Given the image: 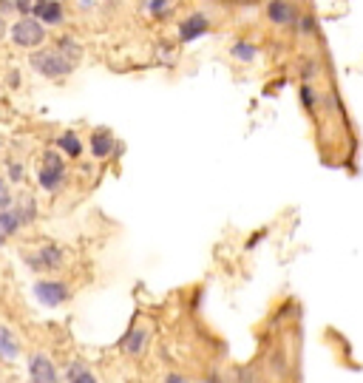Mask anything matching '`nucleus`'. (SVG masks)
<instances>
[{
    "mask_svg": "<svg viewBox=\"0 0 363 383\" xmlns=\"http://www.w3.org/2000/svg\"><path fill=\"white\" fill-rule=\"evenodd\" d=\"M32 69H35L37 74H43V77L57 80V77L71 74L74 63H71V60H66L57 49H43V52H35V54H32Z\"/></svg>",
    "mask_w": 363,
    "mask_h": 383,
    "instance_id": "obj_1",
    "label": "nucleus"
},
{
    "mask_svg": "<svg viewBox=\"0 0 363 383\" xmlns=\"http://www.w3.org/2000/svg\"><path fill=\"white\" fill-rule=\"evenodd\" d=\"M12 37H15V43L23 46V49H35V46L43 43L46 29H43V23H40L37 18H23V20H18V23L12 26Z\"/></svg>",
    "mask_w": 363,
    "mask_h": 383,
    "instance_id": "obj_2",
    "label": "nucleus"
},
{
    "mask_svg": "<svg viewBox=\"0 0 363 383\" xmlns=\"http://www.w3.org/2000/svg\"><path fill=\"white\" fill-rule=\"evenodd\" d=\"M63 176H66V167H63V159L57 153H46L43 156V167H40V184L46 190H57L63 184Z\"/></svg>",
    "mask_w": 363,
    "mask_h": 383,
    "instance_id": "obj_3",
    "label": "nucleus"
},
{
    "mask_svg": "<svg viewBox=\"0 0 363 383\" xmlns=\"http://www.w3.org/2000/svg\"><path fill=\"white\" fill-rule=\"evenodd\" d=\"M35 295H37V301L46 304V307H60V304L66 301L69 290H66V284H60V281H37V284H35Z\"/></svg>",
    "mask_w": 363,
    "mask_h": 383,
    "instance_id": "obj_4",
    "label": "nucleus"
},
{
    "mask_svg": "<svg viewBox=\"0 0 363 383\" xmlns=\"http://www.w3.org/2000/svg\"><path fill=\"white\" fill-rule=\"evenodd\" d=\"M29 372H32V383H57V369H54L52 358L43 355V352L32 355Z\"/></svg>",
    "mask_w": 363,
    "mask_h": 383,
    "instance_id": "obj_5",
    "label": "nucleus"
},
{
    "mask_svg": "<svg viewBox=\"0 0 363 383\" xmlns=\"http://www.w3.org/2000/svg\"><path fill=\"white\" fill-rule=\"evenodd\" d=\"M205 32H208V18H205L202 12H194L191 18L182 20V26H179V37L185 40V43H191V40L202 37Z\"/></svg>",
    "mask_w": 363,
    "mask_h": 383,
    "instance_id": "obj_6",
    "label": "nucleus"
},
{
    "mask_svg": "<svg viewBox=\"0 0 363 383\" xmlns=\"http://www.w3.org/2000/svg\"><path fill=\"white\" fill-rule=\"evenodd\" d=\"M91 153L97 159H105L108 153H114V134L108 128H97L91 134Z\"/></svg>",
    "mask_w": 363,
    "mask_h": 383,
    "instance_id": "obj_7",
    "label": "nucleus"
},
{
    "mask_svg": "<svg viewBox=\"0 0 363 383\" xmlns=\"http://www.w3.org/2000/svg\"><path fill=\"white\" fill-rule=\"evenodd\" d=\"M63 250L60 247H43L40 253H37V259H32V267H37V270H57V267H63Z\"/></svg>",
    "mask_w": 363,
    "mask_h": 383,
    "instance_id": "obj_8",
    "label": "nucleus"
},
{
    "mask_svg": "<svg viewBox=\"0 0 363 383\" xmlns=\"http://www.w3.org/2000/svg\"><path fill=\"white\" fill-rule=\"evenodd\" d=\"M35 15L40 23H60L63 20V6L60 4H35Z\"/></svg>",
    "mask_w": 363,
    "mask_h": 383,
    "instance_id": "obj_9",
    "label": "nucleus"
},
{
    "mask_svg": "<svg viewBox=\"0 0 363 383\" xmlns=\"http://www.w3.org/2000/svg\"><path fill=\"white\" fill-rule=\"evenodd\" d=\"M267 15L275 23H295V6H290V4H270Z\"/></svg>",
    "mask_w": 363,
    "mask_h": 383,
    "instance_id": "obj_10",
    "label": "nucleus"
},
{
    "mask_svg": "<svg viewBox=\"0 0 363 383\" xmlns=\"http://www.w3.org/2000/svg\"><path fill=\"white\" fill-rule=\"evenodd\" d=\"M57 148H60L63 153H69V156H80L83 142H80V136H77L74 131H66V134L57 139Z\"/></svg>",
    "mask_w": 363,
    "mask_h": 383,
    "instance_id": "obj_11",
    "label": "nucleus"
},
{
    "mask_svg": "<svg viewBox=\"0 0 363 383\" xmlns=\"http://www.w3.org/2000/svg\"><path fill=\"white\" fill-rule=\"evenodd\" d=\"M145 338H148V332H145V329H131V332H128V338L122 341L125 352H128V355H139V352L145 349Z\"/></svg>",
    "mask_w": 363,
    "mask_h": 383,
    "instance_id": "obj_12",
    "label": "nucleus"
},
{
    "mask_svg": "<svg viewBox=\"0 0 363 383\" xmlns=\"http://www.w3.org/2000/svg\"><path fill=\"white\" fill-rule=\"evenodd\" d=\"M18 228H20L18 211H4V213H0V236H12V233H18Z\"/></svg>",
    "mask_w": 363,
    "mask_h": 383,
    "instance_id": "obj_13",
    "label": "nucleus"
},
{
    "mask_svg": "<svg viewBox=\"0 0 363 383\" xmlns=\"http://www.w3.org/2000/svg\"><path fill=\"white\" fill-rule=\"evenodd\" d=\"M18 341L12 338L9 329H0V355H6V358H18Z\"/></svg>",
    "mask_w": 363,
    "mask_h": 383,
    "instance_id": "obj_14",
    "label": "nucleus"
},
{
    "mask_svg": "<svg viewBox=\"0 0 363 383\" xmlns=\"http://www.w3.org/2000/svg\"><path fill=\"white\" fill-rule=\"evenodd\" d=\"M57 52H60L66 60L71 57V63H77V60H80V54H83V49L77 46V40H74V37H60V49H57Z\"/></svg>",
    "mask_w": 363,
    "mask_h": 383,
    "instance_id": "obj_15",
    "label": "nucleus"
},
{
    "mask_svg": "<svg viewBox=\"0 0 363 383\" xmlns=\"http://www.w3.org/2000/svg\"><path fill=\"white\" fill-rule=\"evenodd\" d=\"M233 57L247 63V60L256 57V46H250V43H236V46H233Z\"/></svg>",
    "mask_w": 363,
    "mask_h": 383,
    "instance_id": "obj_16",
    "label": "nucleus"
},
{
    "mask_svg": "<svg viewBox=\"0 0 363 383\" xmlns=\"http://www.w3.org/2000/svg\"><path fill=\"white\" fill-rule=\"evenodd\" d=\"M9 205H12V190L6 187V182H4V179H0V213L9 211Z\"/></svg>",
    "mask_w": 363,
    "mask_h": 383,
    "instance_id": "obj_17",
    "label": "nucleus"
},
{
    "mask_svg": "<svg viewBox=\"0 0 363 383\" xmlns=\"http://www.w3.org/2000/svg\"><path fill=\"white\" fill-rule=\"evenodd\" d=\"M148 9H150L153 15H159V12H167V9H170V4H167V0H150Z\"/></svg>",
    "mask_w": 363,
    "mask_h": 383,
    "instance_id": "obj_18",
    "label": "nucleus"
},
{
    "mask_svg": "<svg viewBox=\"0 0 363 383\" xmlns=\"http://www.w3.org/2000/svg\"><path fill=\"white\" fill-rule=\"evenodd\" d=\"M69 383H97V377L91 375V372H80L74 380H69Z\"/></svg>",
    "mask_w": 363,
    "mask_h": 383,
    "instance_id": "obj_19",
    "label": "nucleus"
},
{
    "mask_svg": "<svg viewBox=\"0 0 363 383\" xmlns=\"http://www.w3.org/2000/svg\"><path fill=\"white\" fill-rule=\"evenodd\" d=\"M80 372H85V366H83L80 360H77V363H71V366H69V372H66V375H69V380H74V377H77Z\"/></svg>",
    "mask_w": 363,
    "mask_h": 383,
    "instance_id": "obj_20",
    "label": "nucleus"
},
{
    "mask_svg": "<svg viewBox=\"0 0 363 383\" xmlns=\"http://www.w3.org/2000/svg\"><path fill=\"white\" fill-rule=\"evenodd\" d=\"M165 383H188V380L182 377V375H176V372H173V375H167V380H165Z\"/></svg>",
    "mask_w": 363,
    "mask_h": 383,
    "instance_id": "obj_21",
    "label": "nucleus"
},
{
    "mask_svg": "<svg viewBox=\"0 0 363 383\" xmlns=\"http://www.w3.org/2000/svg\"><path fill=\"white\" fill-rule=\"evenodd\" d=\"M0 242H4V236H0Z\"/></svg>",
    "mask_w": 363,
    "mask_h": 383,
    "instance_id": "obj_22",
    "label": "nucleus"
}]
</instances>
